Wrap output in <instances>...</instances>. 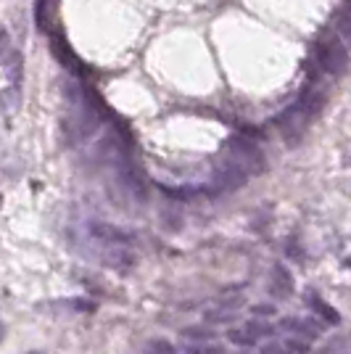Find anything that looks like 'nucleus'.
I'll use <instances>...</instances> for the list:
<instances>
[{"instance_id":"nucleus-11","label":"nucleus","mask_w":351,"mask_h":354,"mask_svg":"<svg viewBox=\"0 0 351 354\" xmlns=\"http://www.w3.org/2000/svg\"><path fill=\"white\" fill-rule=\"evenodd\" d=\"M146 354H175V346L164 339H153L146 346Z\"/></svg>"},{"instance_id":"nucleus-6","label":"nucleus","mask_w":351,"mask_h":354,"mask_svg":"<svg viewBox=\"0 0 351 354\" xmlns=\"http://www.w3.org/2000/svg\"><path fill=\"white\" fill-rule=\"evenodd\" d=\"M278 328L285 330V333H291L293 339H304V341L320 339L322 330H325V325L320 320H314V317H283Z\"/></svg>"},{"instance_id":"nucleus-12","label":"nucleus","mask_w":351,"mask_h":354,"mask_svg":"<svg viewBox=\"0 0 351 354\" xmlns=\"http://www.w3.org/2000/svg\"><path fill=\"white\" fill-rule=\"evenodd\" d=\"M251 315L262 320V317H275L278 310H275V304H254V307H251Z\"/></svg>"},{"instance_id":"nucleus-8","label":"nucleus","mask_w":351,"mask_h":354,"mask_svg":"<svg viewBox=\"0 0 351 354\" xmlns=\"http://www.w3.org/2000/svg\"><path fill=\"white\" fill-rule=\"evenodd\" d=\"M272 294L280 296V299H285V296L291 294V275L283 270V267H275L272 270Z\"/></svg>"},{"instance_id":"nucleus-3","label":"nucleus","mask_w":351,"mask_h":354,"mask_svg":"<svg viewBox=\"0 0 351 354\" xmlns=\"http://www.w3.org/2000/svg\"><path fill=\"white\" fill-rule=\"evenodd\" d=\"M227 146H230V159H235V162L240 164L246 172H254V175H262L264 167H267V162H264L262 151L254 146L251 140H246V138H240V135H235V138H230L227 140Z\"/></svg>"},{"instance_id":"nucleus-9","label":"nucleus","mask_w":351,"mask_h":354,"mask_svg":"<svg viewBox=\"0 0 351 354\" xmlns=\"http://www.w3.org/2000/svg\"><path fill=\"white\" fill-rule=\"evenodd\" d=\"M336 35L346 43V48H351V11H341L336 16Z\"/></svg>"},{"instance_id":"nucleus-16","label":"nucleus","mask_w":351,"mask_h":354,"mask_svg":"<svg viewBox=\"0 0 351 354\" xmlns=\"http://www.w3.org/2000/svg\"><path fill=\"white\" fill-rule=\"evenodd\" d=\"M285 354H288V352H285Z\"/></svg>"},{"instance_id":"nucleus-2","label":"nucleus","mask_w":351,"mask_h":354,"mask_svg":"<svg viewBox=\"0 0 351 354\" xmlns=\"http://www.w3.org/2000/svg\"><path fill=\"white\" fill-rule=\"evenodd\" d=\"M317 64L328 74H343L349 69V48L341 37H325L317 43Z\"/></svg>"},{"instance_id":"nucleus-14","label":"nucleus","mask_w":351,"mask_h":354,"mask_svg":"<svg viewBox=\"0 0 351 354\" xmlns=\"http://www.w3.org/2000/svg\"><path fill=\"white\" fill-rule=\"evenodd\" d=\"M322 354H336V349H325ZM338 354H343V352H338ZM349 354H351V352H349Z\"/></svg>"},{"instance_id":"nucleus-5","label":"nucleus","mask_w":351,"mask_h":354,"mask_svg":"<svg viewBox=\"0 0 351 354\" xmlns=\"http://www.w3.org/2000/svg\"><path fill=\"white\" fill-rule=\"evenodd\" d=\"M246 180H249V172L235 159H222L211 172V185L217 191H238L246 185Z\"/></svg>"},{"instance_id":"nucleus-7","label":"nucleus","mask_w":351,"mask_h":354,"mask_svg":"<svg viewBox=\"0 0 351 354\" xmlns=\"http://www.w3.org/2000/svg\"><path fill=\"white\" fill-rule=\"evenodd\" d=\"M307 304L312 307V312H317V315H320V317L328 325H338V323H341V315H338V312L333 310L330 304H325V301H322V299L314 294V291H309V294H307Z\"/></svg>"},{"instance_id":"nucleus-1","label":"nucleus","mask_w":351,"mask_h":354,"mask_svg":"<svg viewBox=\"0 0 351 354\" xmlns=\"http://www.w3.org/2000/svg\"><path fill=\"white\" fill-rule=\"evenodd\" d=\"M3 90H0V101H3V114L11 117L16 109L21 106V80H24V59L19 50H3Z\"/></svg>"},{"instance_id":"nucleus-10","label":"nucleus","mask_w":351,"mask_h":354,"mask_svg":"<svg viewBox=\"0 0 351 354\" xmlns=\"http://www.w3.org/2000/svg\"><path fill=\"white\" fill-rule=\"evenodd\" d=\"M182 339L196 341V344H209V341L214 339V330H209V328H185Z\"/></svg>"},{"instance_id":"nucleus-4","label":"nucleus","mask_w":351,"mask_h":354,"mask_svg":"<svg viewBox=\"0 0 351 354\" xmlns=\"http://www.w3.org/2000/svg\"><path fill=\"white\" fill-rule=\"evenodd\" d=\"M272 333H275V325L254 317L249 323L238 325V328H230V330H227V341H230L233 346H256L259 341L269 339Z\"/></svg>"},{"instance_id":"nucleus-13","label":"nucleus","mask_w":351,"mask_h":354,"mask_svg":"<svg viewBox=\"0 0 351 354\" xmlns=\"http://www.w3.org/2000/svg\"><path fill=\"white\" fill-rule=\"evenodd\" d=\"M188 354H225L220 346H188Z\"/></svg>"},{"instance_id":"nucleus-15","label":"nucleus","mask_w":351,"mask_h":354,"mask_svg":"<svg viewBox=\"0 0 351 354\" xmlns=\"http://www.w3.org/2000/svg\"><path fill=\"white\" fill-rule=\"evenodd\" d=\"M30 354H43V352H30Z\"/></svg>"}]
</instances>
